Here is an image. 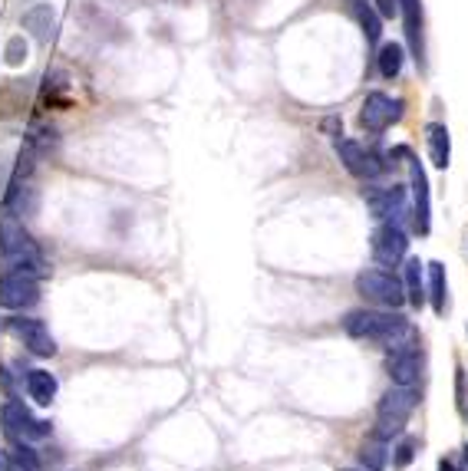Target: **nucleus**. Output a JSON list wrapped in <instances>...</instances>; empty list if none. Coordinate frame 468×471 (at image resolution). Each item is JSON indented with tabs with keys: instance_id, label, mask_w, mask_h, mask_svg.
I'll list each match as a JSON object with an SVG mask.
<instances>
[{
	"instance_id": "obj_1",
	"label": "nucleus",
	"mask_w": 468,
	"mask_h": 471,
	"mask_svg": "<svg viewBox=\"0 0 468 471\" xmlns=\"http://www.w3.org/2000/svg\"><path fill=\"white\" fill-rule=\"evenodd\" d=\"M343 330L353 336V340H369V343H379V346H389V350H396V346L405 343H415V333L413 326L405 323V317L393 313V310H350L346 317H343Z\"/></svg>"
},
{
	"instance_id": "obj_2",
	"label": "nucleus",
	"mask_w": 468,
	"mask_h": 471,
	"mask_svg": "<svg viewBox=\"0 0 468 471\" xmlns=\"http://www.w3.org/2000/svg\"><path fill=\"white\" fill-rule=\"evenodd\" d=\"M0 261H4V271H20L30 274V277H46L50 267H46L44 254L34 245V237L24 231V225L17 221V215H0Z\"/></svg>"
},
{
	"instance_id": "obj_3",
	"label": "nucleus",
	"mask_w": 468,
	"mask_h": 471,
	"mask_svg": "<svg viewBox=\"0 0 468 471\" xmlns=\"http://www.w3.org/2000/svg\"><path fill=\"white\" fill-rule=\"evenodd\" d=\"M356 293H360L363 300H373V303L389 307V310H399L405 303L403 281H399L396 274L376 271V267H369V271L356 274Z\"/></svg>"
},
{
	"instance_id": "obj_4",
	"label": "nucleus",
	"mask_w": 468,
	"mask_h": 471,
	"mask_svg": "<svg viewBox=\"0 0 468 471\" xmlns=\"http://www.w3.org/2000/svg\"><path fill=\"white\" fill-rule=\"evenodd\" d=\"M0 428L7 438H27V442H36V438H46V435L54 432L50 422L44 418H34L30 416V409L17 399H7L4 406H0Z\"/></svg>"
},
{
	"instance_id": "obj_5",
	"label": "nucleus",
	"mask_w": 468,
	"mask_h": 471,
	"mask_svg": "<svg viewBox=\"0 0 468 471\" xmlns=\"http://www.w3.org/2000/svg\"><path fill=\"white\" fill-rule=\"evenodd\" d=\"M336 159H340L343 168H346L353 178L373 181V178H379V175L386 172L383 155L369 152V149H363V145L353 142V139H336Z\"/></svg>"
},
{
	"instance_id": "obj_6",
	"label": "nucleus",
	"mask_w": 468,
	"mask_h": 471,
	"mask_svg": "<svg viewBox=\"0 0 468 471\" xmlns=\"http://www.w3.org/2000/svg\"><path fill=\"white\" fill-rule=\"evenodd\" d=\"M369 251H373V261L379 267H396L399 261H405V251H409V237H405V227L396 221H386L379 225L369 237Z\"/></svg>"
},
{
	"instance_id": "obj_7",
	"label": "nucleus",
	"mask_w": 468,
	"mask_h": 471,
	"mask_svg": "<svg viewBox=\"0 0 468 471\" xmlns=\"http://www.w3.org/2000/svg\"><path fill=\"white\" fill-rule=\"evenodd\" d=\"M403 119V100H389L386 92H369L366 100H363L360 109V126L363 132L369 136H379V132H386L393 122Z\"/></svg>"
},
{
	"instance_id": "obj_8",
	"label": "nucleus",
	"mask_w": 468,
	"mask_h": 471,
	"mask_svg": "<svg viewBox=\"0 0 468 471\" xmlns=\"http://www.w3.org/2000/svg\"><path fill=\"white\" fill-rule=\"evenodd\" d=\"M40 300V281L30 274L4 271L0 274V307L4 310H24L34 307Z\"/></svg>"
},
{
	"instance_id": "obj_9",
	"label": "nucleus",
	"mask_w": 468,
	"mask_h": 471,
	"mask_svg": "<svg viewBox=\"0 0 468 471\" xmlns=\"http://www.w3.org/2000/svg\"><path fill=\"white\" fill-rule=\"evenodd\" d=\"M409 188H413V227L419 235L433 231V201H429V178L419 159L409 155Z\"/></svg>"
},
{
	"instance_id": "obj_10",
	"label": "nucleus",
	"mask_w": 468,
	"mask_h": 471,
	"mask_svg": "<svg viewBox=\"0 0 468 471\" xmlns=\"http://www.w3.org/2000/svg\"><path fill=\"white\" fill-rule=\"evenodd\" d=\"M363 201H366V208L373 211V217H389V221H396L399 217L409 215L405 208V188L403 185H373V188H363Z\"/></svg>"
},
{
	"instance_id": "obj_11",
	"label": "nucleus",
	"mask_w": 468,
	"mask_h": 471,
	"mask_svg": "<svg viewBox=\"0 0 468 471\" xmlns=\"http://www.w3.org/2000/svg\"><path fill=\"white\" fill-rule=\"evenodd\" d=\"M7 330L14 336H20V340H24V346H27L34 356H54L56 353V340L50 336V330H46L44 320H36V317H10L7 320Z\"/></svg>"
},
{
	"instance_id": "obj_12",
	"label": "nucleus",
	"mask_w": 468,
	"mask_h": 471,
	"mask_svg": "<svg viewBox=\"0 0 468 471\" xmlns=\"http://www.w3.org/2000/svg\"><path fill=\"white\" fill-rule=\"evenodd\" d=\"M386 372L393 386H415L419 382V372H423V356L415 350V343L396 346L386 360Z\"/></svg>"
},
{
	"instance_id": "obj_13",
	"label": "nucleus",
	"mask_w": 468,
	"mask_h": 471,
	"mask_svg": "<svg viewBox=\"0 0 468 471\" xmlns=\"http://www.w3.org/2000/svg\"><path fill=\"white\" fill-rule=\"evenodd\" d=\"M419 406V392L413 386H393L386 396L379 399L376 406V418H389V422H409V416L415 412Z\"/></svg>"
},
{
	"instance_id": "obj_14",
	"label": "nucleus",
	"mask_w": 468,
	"mask_h": 471,
	"mask_svg": "<svg viewBox=\"0 0 468 471\" xmlns=\"http://www.w3.org/2000/svg\"><path fill=\"white\" fill-rule=\"evenodd\" d=\"M399 14L405 24V40L413 50V60L419 66L425 63V43H423V0H399Z\"/></svg>"
},
{
	"instance_id": "obj_15",
	"label": "nucleus",
	"mask_w": 468,
	"mask_h": 471,
	"mask_svg": "<svg viewBox=\"0 0 468 471\" xmlns=\"http://www.w3.org/2000/svg\"><path fill=\"white\" fill-rule=\"evenodd\" d=\"M20 24H24V30H30V36H34L36 43H50L56 36V14L50 4H36V7L24 10Z\"/></svg>"
},
{
	"instance_id": "obj_16",
	"label": "nucleus",
	"mask_w": 468,
	"mask_h": 471,
	"mask_svg": "<svg viewBox=\"0 0 468 471\" xmlns=\"http://www.w3.org/2000/svg\"><path fill=\"white\" fill-rule=\"evenodd\" d=\"M425 271H429V287H425V293H429L433 310L442 317V313L449 310V277H445V264L433 261V264H425Z\"/></svg>"
},
{
	"instance_id": "obj_17",
	"label": "nucleus",
	"mask_w": 468,
	"mask_h": 471,
	"mask_svg": "<svg viewBox=\"0 0 468 471\" xmlns=\"http://www.w3.org/2000/svg\"><path fill=\"white\" fill-rule=\"evenodd\" d=\"M423 261L419 257H405V277H403V287H405V303L409 307H423L429 293H425V284H423Z\"/></svg>"
},
{
	"instance_id": "obj_18",
	"label": "nucleus",
	"mask_w": 468,
	"mask_h": 471,
	"mask_svg": "<svg viewBox=\"0 0 468 471\" xmlns=\"http://www.w3.org/2000/svg\"><path fill=\"white\" fill-rule=\"evenodd\" d=\"M425 142H429V159H433L435 168H449V159H452L449 129L442 126V122H433V126H425Z\"/></svg>"
},
{
	"instance_id": "obj_19",
	"label": "nucleus",
	"mask_w": 468,
	"mask_h": 471,
	"mask_svg": "<svg viewBox=\"0 0 468 471\" xmlns=\"http://www.w3.org/2000/svg\"><path fill=\"white\" fill-rule=\"evenodd\" d=\"M56 389H60V382H56L54 372H46V370H30L27 372V392L36 406H50V402L56 399Z\"/></svg>"
},
{
	"instance_id": "obj_20",
	"label": "nucleus",
	"mask_w": 468,
	"mask_h": 471,
	"mask_svg": "<svg viewBox=\"0 0 468 471\" xmlns=\"http://www.w3.org/2000/svg\"><path fill=\"white\" fill-rule=\"evenodd\" d=\"M4 458H7L10 468L17 471H40V458H36V452L27 445V438H7Z\"/></svg>"
},
{
	"instance_id": "obj_21",
	"label": "nucleus",
	"mask_w": 468,
	"mask_h": 471,
	"mask_svg": "<svg viewBox=\"0 0 468 471\" xmlns=\"http://www.w3.org/2000/svg\"><path fill=\"white\" fill-rule=\"evenodd\" d=\"M353 14H356L363 34H366V43L379 46V36H383V17L376 14V7H373L369 0H353Z\"/></svg>"
},
{
	"instance_id": "obj_22",
	"label": "nucleus",
	"mask_w": 468,
	"mask_h": 471,
	"mask_svg": "<svg viewBox=\"0 0 468 471\" xmlns=\"http://www.w3.org/2000/svg\"><path fill=\"white\" fill-rule=\"evenodd\" d=\"M403 60H405V50L399 43H383L379 46L376 63H379V72H383L386 80H396L399 72H403Z\"/></svg>"
},
{
	"instance_id": "obj_23",
	"label": "nucleus",
	"mask_w": 468,
	"mask_h": 471,
	"mask_svg": "<svg viewBox=\"0 0 468 471\" xmlns=\"http://www.w3.org/2000/svg\"><path fill=\"white\" fill-rule=\"evenodd\" d=\"M386 465H389L386 442H379V438H369V442L360 448V468H366V471H386Z\"/></svg>"
},
{
	"instance_id": "obj_24",
	"label": "nucleus",
	"mask_w": 468,
	"mask_h": 471,
	"mask_svg": "<svg viewBox=\"0 0 468 471\" xmlns=\"http://www.w3.org/2000/svg\"><path fill=\"white\" fill-rule=\"evenodd\" d=\"M415 452H419V438H415V435H403L399 445L393 448V465H396V468H409V465L415 462Z\"/></svg>"
},
{
	"instance_id": "obj_25",
	"label": "nucleus",
	"mask_w": 468,
	"mask_h": 471,
	"mask_svg": "<svg viewBox=\"0 0 468 471\" xmlns=\"http://www.w3.org/2000/svg\"><path fill=\"white\" fill-rule=\"evenodd\" d=\"M4 60H7V66H20L27 60V40L20 34L7 40V46H4Z\"/></svg>"
},
{
	"instance_id": "obj_26",
	"label": "nucleus",
	"mask_w": 468,
	"mask_h": 471,
	"mask_svg": "<svg viewBox=\"0 0 468 471\" xmlns=\"http://www.w3.org/2000/svg\"><path fill=\"white\" fill-rule=\"evenodd\" d=\"M376 14H379V17H396V14H399V0H376Z\"/></svg>"
},
{
	"instance_id": "obj_27",
	"label": "nucleus",
	"mask_w": 468,
	"mask_h": 471,
	"mask_svg": "<svg viewBox=\"0 0 468 471\" xmlns=\"http://www.w3.org/2000/svg\"><path fill=\"white\" fill-rule=\"evenodd\" d=\"M459 402H465V370L459 366Z\"/></svg>"
},
{
	"instance_id": "obj_28",
	"label": "nucleus",
	"mask_w": 468,
	"mask_h": 471,
	"mask_svg": "<svg viewBox=\"0 0 468 471\" xmlns=\"http://www.w3.org/2000/svg\"><path fill=\"white\" fill-rule=\"evenodd\" d=\"M439 471H459V468H455V465H452L449 458H442V462H439Z\"/></svg>"
},
{
	"instance_id": "obj_29",
	"label": "nucleus",
	"mask_w": 468,
	"mask_h": 471,
	"mask_svg": "<svg viewBox=\"0 0 468 471\" xmlns=\"http://www.w3.org/2000/svg\"><path fill=\"white\" fill-rule=\"evenodd\" d=\"M459 471H468V445L462 448V468Z\"/></svg>"
},
{
	"instance_id": "obj_30",
	"label": "nucleus",
	"mask_w": 468,
	"mask_h": 471,
	"mask_svg": "<svg viewBox=\"0 0 468 471\" xmlns=\"http://www.w3.org/2000/svg\"><path fill=\"white\" fill-rule=\"evenodd\" d=\"M4 471H17V468H10V465H7V468H4Z\"/></svg>"
},
{
	"instance_id": "obj_31",
	"label": "nucleus",
	"mask_w": 468,
	"mask_h": 471,
	"mask_svg": "<svg viewBox=\"0 0 468 471\" xmlns=\"http://www.w3.org/2000/svg\"><path fill=\"white\" fill-rule=\"evenodd\" d=\"M363 471H366V468H363Z\"/></svg>"
}]
</instances>
